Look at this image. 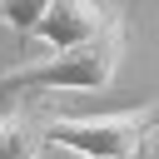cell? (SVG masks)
<instances>
[{
  "label": "cell",
  "mask_w": 159,
  "mask_h": 159,
  "mask_svg": "<svg viewBox=\"0 0 159 159\" xmlns=\"http://www.w3.org/2000/svg\"><path fill=\"white\" fill-rule=\"evenodd\" d=\"M124 60V15L109 10V20L70 45V50H55L50 60H35V65H20L10 75H0V94H30V89H104L114 80Z\"/></svg>",
  "instance_id": "obj_1"
},
{
  "label": "cell",
  "mask_w": 159,
  "mask_h": 159,
  "mask_svg": "<svg viewBox=\"0 0 159 159\" xmlns=\"http://www.w3.org/2000/svg\"><path fill=\"white\" fill-rule=\"evenodd\" d=\"M159 129V104L119 114H45V144L80 159H139L144 139Z\"/></svg>",
  "instance_id": "obj_2"
},
{
  "label": "cell",
  "mask_w": 159,
  "mask_h": 159,
  "mask_svg": "<svg viewBox=\"0 0 159 159\" xmlns=\"http://www.w3.org/2000/svg\"><path fill=\"white\" fill-rule=\"evenodd\" d=\"M104 20H109V10H99L94 0H50L45 20H40V30H35V40L50 45V50H70V45L89 40Z\"/></svg>",
  "instance_id": "obj_3"
},
{
  "label": "cell",
  "mask_w": 159,
  "mask_h": 159,
  "mask_svg": "<svg viewBox=\"0 0 159 159\" xmlns=\"http://www.w3.org/2000/svg\"><path fill=\"white\" fill-rule=\"evenodd\" d=\"M40 149H45V119L10 114L0 124V159H40Z\"/></svg>",
  "instance_id": "obj_4"
},
{
  "label": "cell",
  "mask_w": 159,
  "mask_h": 159,
  "mask_svg": "<svg viewBox=\"0 0 159 159\" xmlns=\"http://www.w3.org/2000/svg\"><path fill=\"white\" fill-rule=\"evenodd\" d=\"M45 10H50V0H0V25L15 35H35Z\"/></svg>",
  "instance_id": "obj_5"
},
{
  "label": "cell",
  "mask_w": 159,
  "mask_h": 159,
  "mask_svg": "<svg viewBox=\"0 0 159 159\" xmlns=\"http://www.w3.org/2000/svg\"><path fill=\"white\" fill-rule=\"evenodd\" d=\"M0 124H5V114H0Z\"/></svg>",
  "instance_id": "obj_6"
}]
</instances>
